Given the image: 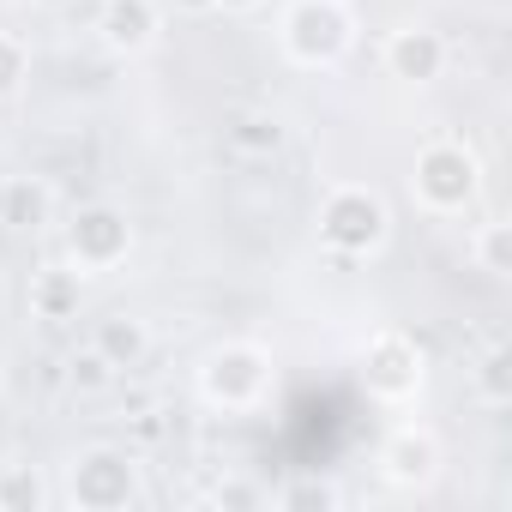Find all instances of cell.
Wrapping results in <instances>:
<instances>
[{
  "label": "cell",
  "instance_id": "8",
  "mask_svg": "<svg viewBox=\"0 0 512 512\" xmlns=\"http://www.w3.org/2000/svg\"><path fill=\"white\" fill-rule=\"evenodd\" d=\"M386 73L404 85H434L446 73V37L428 25H404L386 37Z\"/></svg>",
  "mask_w": 512,
  "mask_h": 512
},
{
  "label": "cell",
  "instance_id": "16",
  "mask_svg": "<svg viewBox=\"0 0 512 512\" xmlns=\"http://www.w3.org/2000/svg\"><path fill=\"white\" fill-rule=\"evenodd\" d=\"M470 386H476V398L488 404V410H506L512 404V356L494 344L482 362H476V374H470Z\"/></svg>",
  "mask_w": 512,
  "mask_h": 512
},
{
  "label": "cell",
  "instance_id": "3",
  "mask_svg": "<svg viewBox=\"0 0 512 512\" xmlns=\"http://www.w3.org/2000/svg\"><path fill=\"white\" fill-rule=\"evenodd\" d=\"M410 187H416V205L434 211V217H458L476 187H482V163L464 139H428L416 151V169H410Z\"/></svg>",
  "mask_w": 512,
  "mask_h": 512
},
{
  "label": "cell",
  "instance_id": "6",
  "mask_svg": "<svg viewBox=\"0 0 512 512\" xmlns=\"http://www.w3.org/2000/svg\"><path fill=\"white\" fill-rule=\"evenodd\" d=\"M67 253L73 266L91 278V272H115L127 253H133V223L121 205H79L73 223H67Z\"/></svg>",
  "mask_w": 512,
  "mask_h": 512
},
{
  "label": "cell",
  "instance_id": "23",
  "mask_svg": "<svg viewBox=\"0 0 512 512\" xmlns=\"http://www.w3.org/2000/svg\"><path fill=\"white\" fill-rule=\"evenodd\" d=\"M247 7H260V0H217V13H247Z\"/></svg>",
  "mask_w": 512,
  "mask_h": 512
},
{
  "label": "cell",
  "instance_id": "12",
  "mask_svg": "<svg viewBox=\"0 0 512 512\" xmlns=\"http://www.w3.org/2000/svg\"><path fill=\"white\" fill-rule=\"evenodd\" d=\"M91 350H97L115 374H127V368H139V362L151 356V332H145V320H133V314H109V320H97Z\"/></svg>",
  "mask_w": 512,
  "mask_h": 512
},
{
  "label": "cell",
  "instance_id": "18",
  "mask_svg": "<svg viewBox=\"0 0 512 512\" xmlns=\"http://www.w3.org/2000/svg\"><path fill=\"white\" fill-rule=\"evenodd\" d=\"M67 380H73V392H103V386L115 380V368H109V362H103V356L85 344V350L67 362Z\"/></svg>",
  "mask_w": 512,
  "mask_h": 512
},
{
  "label": "cell",
  "instance_id": "17",
  "mask_svg": "<svg viewBox=\"0 0 512 512\" xmlns=\"http://www.w3.org/2000/svg\"><path fill=\"white\" fill-rule=\"evenodd\" d=\"M43 187H31V181H7V229H37L43 223Z\"/></svg>",
  "mask_w": 512,
  "mask_h": 512
},
{
  "label": "cell",
  "instance_id": "4",
  "mask_svg": "<svg viewBox=\"0 0 512 512\" xmlns=\"http://www.w3.org/2000/svg\"><path fill=\"white\" fill-rule=\"evenodd\" d=\"M272 392V356L260 344H217L199 368V398L211 410H253Z\"/></svg>",
  "mask_w": 512,
  "mask_h": 512
},
{
  "label": "cell",
  "instance_id": "9",
  "mask_svg": "<svg viewBox=\"0 0 512 512\" xmlns=\"http://www.w3.org/2000/svg\"><path fill=\"white\" fill-rule=\"evenodd\" d=\"M97 31L109 55H145L157 43V0H103Z\"/></svg>",
  "mask_w": 512,
  "mask_h": 512
},
{
  "label": "cell",
  "instance_id": "10",
  "mask_svg": "<svg viewBox=\"0 0 512 512\" xmlns=\"http://www.w3.org/2000/svg\"><path fill=\"white\" fill-rule=\"evenodd\" d=\"M380 470H386V482H398V488H428L434 470H440V446H434V434H422V428L392 434L386 452H380Z\"/></svg>",
  "mask_w": 512,
  "mask_h": 512
},
{
  "label": "cell",
  "instance_id": "21",
  "mask_svg": "<svg viewBox=\"0 0 512 512\" xmlns=\"http://www.w3.org/2000/svg\"><path fill=\"white\" fill-rule=\"evenodd\" d=\"M211 500H217V506H241V512H247V506H266L272 494H266L260 482H241V476H229V482H217V494H211Z\"/></svg>",
  "mask_w": 512,
  "mask_h": 512
},
{
  "label": "cell",
  "instance_id": "2",
  "mask_svg": "<svg viewBox=\"0 0 512 512\" xmlns=\"http://www.w3.org/2000/svg\"><path fill=\"white\" fill-rule=\"evenodd\" d=\"M278 43L296 67H338L356 43V19L344 0H290L278 19Z\"/></svg>",
  "mask_w": 512,
  "mask_h": 512
},
{
  "label": "cell",
  "instance_id": "7",
  "mask_svg": "<svg viewBox=\"0 0 512 512\" xmlns=\"http://www.w3.org/2000/svg\"><path fill=\"white\" fill-rule=\"evenodd\" d=\"M422 374H428V362H422V350H416L410 332H374V338H368V350H362V380H368L374 398L404 404V398L422 392Z\"/></svg>",
  "mask_w": 512,
  "mask_h": 512
},
{
  "label": "cell",
  "instance_id": "24",
  "mask_svg": "<svg viewBox=\"0 0 512 512\" xmlns=\"http://www.w3.org/2000/svg\"><path fill=\"white\" fill-rule=\"evenodd\" d=\"M0 229H7V181H0Z\"/></svg>",
  "mask_w": 512,
  "mask_h": 512
},
{
  "label": "cell",
  "instance_id": "1",
  "mask_svg": "<svg viewBox=\"0 0 512 512\" xmlns=\"http://www.w3.org/2000/svg\"><path fill=\"white\" fill-rule=\"evenodd\" d=\"M314 223H320V247L338 253V260H368V253H380L386 235H392L386 199H380L374 187H362V181L332 187V193L320 199V217H314Z\"/></svg>",
  "mask_w": 512,
  "mask_h": 512
},
{
  "label": "cell",
  "instance_id": "25",
  "mask_svg": "<svg viewBox=\"0 0 512 512\" xmlns=\"http://www.w3.org/2000/svg\"><path fill=\"white\" fill-rule=\"evenodd\" d=\"M37 7H61V0H37Z\"/></svg>",
  "mask_w": 512,
  "mask_h": 512
},
{
  "label": "cell",
  "instance_id": "13",
  "mask_svg": "<svg viewBox=\"0 0 512 512\" xmlns=\"http://www.w3.org/2000/svg\"><path fill=\"white\" fill-rule=\"evenodd\" d=\"M223 139H229L235 157H278V145H284V121H278L272 109H241V115H229Z\"/></svg>",
  "mask_w": 512,
  "mask_h": 512
},
{
  "label": "cell",
  "instance_id": "22",
  "mask_svg": "<svg viewBox=\"0 0 512 512\" xmlns=\"http://www.w3.org/2000/svg\"><path fill=\"white\" fill-rule=\"evenodd\" d=\"M163 7L181 19H205V13H217V0H163Z\"/></svg>",
  "mask_w": 512,
  "mask_h": 512
},
{
  "label": "cell",
  "instance_id": "19",
  "mask_svg": "<svg viewBox=\"0 0 512 512\" xmlns=\"http://www.w3.org/2000/svg\"><path fill=\"white\" fill-rule=\"evenodd\" d=\"M25 73H31V55H25V43H19L13 31H0V97H13V91L25 85Z\"/></svg>",
  "mask_w": 512,
  "mask_h": 512
},
{
  "label": "cell",
  "instance_id": "20",
  "mask_svg": "<svg viewBox=\"0 0 512 512\" xmlns=\"http://www.w3.org/2000/svg\"><path fill=\"white\" fill-rule=\"evenodd\" d=\"M278 506H290V512H308V506H338V488H332V482L302 476V482H290V488L278 494Z\"/></svg>",
  "mask_w": 512,
  "mask_h": 512
},
{
  "label": "cell",
  "instance_id": "11",
  "mask_svg": "<svg viewBox=\"0 0 512 512\" xmlns=\"http://www.w3.org/2000/svg\"><path fill=\"white\" fill-rule=\"evenodd\" d=\"M79 302H85V272L79 266H49L31 278V314L61 326V320H79Z\"/></svg>",
  "mask_w": 512,
  "mask_h": 512
},
{
  "label": "cell",
  "instance_id": "5",
  "mask_svg": "<svg viewBox=\"0 0 512 512\" xmlns=\"http://www.w3.org/2000/svg\"><path fill=\"white\" fill-rule=\"evenodd\" d=\"M67 494L79 512H127L139 500V458L121 446H91L67 470Z\"/></svg>",
  "mask_w": 512,
  "mask_h": 512
},
{
  "label": "cell",
  "instance_id": "14",
  "mask_svg": "<svg viewBox=\"0 0 512 512\" xmlns=\"http://www.w3.org/2000/svg\"><path fill=\"white\" fill-rule=\"evenodd\" d=\"M49 482L37 464H0V512H43Z\"/></svg>",
  "mask_w": 512,
  "mask_h": 512
},
{
  "label": "cell",
  "instance_id": "15",
  "mask_svg": "<svg viewBox=\"0 0 512 512\" xmlns=\"http://www.w3.org/2000/svg\"><path fill=\"white\" fill-rule=\"evenodd\" d=\"M470 260H476V272H488V278H506V272H512V223H506V217H488V223L470 235Z\"/></svg>",
  "mask_w": 512,
  "mask_h": 512
}]
</instances>
